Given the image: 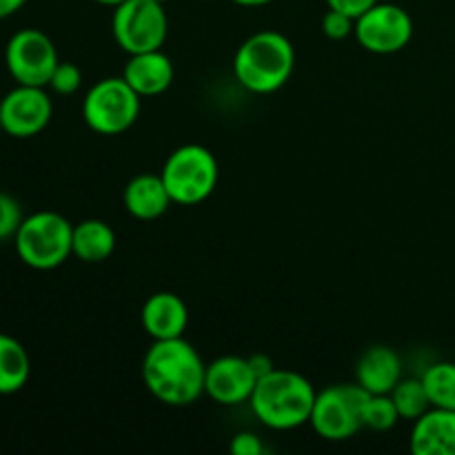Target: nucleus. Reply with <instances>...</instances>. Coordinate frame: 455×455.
I'll return each instance as SVG.
<instances>
[{"instance_id": "f257e3e1", "label": "nucleus", "mask_w": 455, "mask_h": 455, "mask_svg": "<svg viewBox=\"0 0 455 455\" xmlns=\"http://www.w3.org/2000/svg\"><path fill=\"white\" fill-rule=\"evenodd\" d=\"M142 380L149 394L169 407H189L204 394L207 364L185 338L154 340L142 358Z\"/></svg>"}, {"instance_id": "f03ea898", "label": "nucleus", "mask_w": 455, "mask_h": 455, "mask_svg": "<svg viewBox=\"0 0 455 455\" xmlns=\"http://www.w3.org/2000/svg\"><path fill=\"white\" fill-rule=\"evenodd\" d=\"M318 391L305 376L289 369H271L258 378L249 404L258 420L274 431H291L309 425Z\"/></svg>"}, {"instance_id": "7ed1b4c3", "label": "nucleus", "mask_w": 455, "mask_h": 455, "mask_svg": "<svg viewBox=\"0 0 455 455\" xmlns=\"http://www.w3.org/2000/svg\"><path fill=\"white\" fill-rule=\"evenodd\" d=\"M296 65V52L280 31L249 36L234 56V74L251 93H274L287 84Z\"/></svg>"}, {"instance_id": "20e7f679", "label": "nucleus", "mask_w": 455, "mask_h": 455, "mask_svg": "<svg viewBox=\"0 0 455 455\" xmlns=\"http://www.w3.org/2000/svg\"><path fill=\"white\" fill-rule=\"evenodd\" d=\"M13 240L18 258L31 269H56L74 256V225L56 212L27 216Z\"/></svg>"}, {"instance_id": "39448f33", "label": "nucleus", "mask_w": 455, "mask_h": 455, "mask_svg": "<svg viewBox=\"0 0 455 455\" xmlns=\"http://www.w3.org/2000/svg\"><path fill=\"white\" fill-rule=\"evenodd\" d=\"M160 176L173 203L189 207L213 194L218 185V163L207 147L185 145L169 154Z\"/></svg>"}, {"instance_id": "423d86ee", "label": "nucleus", "mask_w": 455, "mask_h": 455, "mask_svg": "<svg viewBox=\"0 0 455 455\" xmlns=\"http://www.w3.org/2000/svg\"><path fill=\"white\" fill-rule=\"evenodd\" d=\"M367 391L355 385H333L315 395L314 411H311L309 425L314 427L320 438L329 443H342L349 440L364 429L363 413L369 400Z\"/></svg>"}, {"instance_id": "0eeeda50", "label": "nucleus", "mask_w": 455, "mask_h": 455, "mask_svg": "<svg viewBox=\"0 0 455 455\" xmlns=\"http://www.w3.org/2000/svg\"><path fill=\"white\" fill-rule=\"evenodd\" d=\"M138 116H140V96L123 76L98 80L84 96V123L92 132L102 136H118L127 132Z\"/></svg>"}, {"instance_id": "6e6552de", "label": "nucleus", "mask_w": 455, "mask_h": 455, "mask_svg": "<svg viewBox=\"0 0 455 455\" xmlns=\"http://www.w3.org/2000/svg\"><path fill=\"white\" fill-rule=\"evenodd\" d=\"M111 31L123 52L129 56L160 49L167 40L169 20L163 3L156 0H124L114 7Z\"/></svg>"}, {"instance_id": "1a4fd4ad", "label": "nucleus", "mask_w": 455, "mask_h": 455, "mask_svg": "<svg viewBox=\"0 0 455 455\" xmlns=\"http://www.w3.org/2000/svg\"><path fill=\"white\" fill-rule=\"evenodd\" d=\"M4 62L18 84L49 87L53 69L58 67V52L53 40L40 29H20L9 38Z\"/></svg>"}, {"instance_id": "9d476101", "label": "nucleus", "mask_w": 455, "mask_h": 455, "mask_svg": "<svg viewBox=\"0 0 455 455\" xmlns=\"http://www.w3.org/2000/svg\"><path fill=\"white\" fill-rule=\"evenodd\" d=\"M354 34L363 49L389 56L403 52L411 43L413 20L400 4L376 3L363 16L355 18Z\"/></svg>"}, {"instance_id": "9b49d317", "label": "nucleus", "mask_w": 455, "mask_h": 455, "mask_svg": "<svg viewBox=\"0 0 455 455\" xmlns=\"http://www.w3.org/2000/svg\"><path fill=\"white\" fill-rule=\"evenodd\" d=\"M53 105L44 87L18 84L0 100L3 132L13 138L38 136L52 123Z\"/></svg>"}, {"instance_id": "f8f14e48", "label": "nucleus", "mask_w": 455, "mask_h": 455, "mask_svg": "<svg viewBox=\"0 0 455 455\" xmlns=\"http://www.w3.org/2000/svg\"><path fill=\"white\" fill-rule=\"evenodd\" d=\"M258 376L253 373L249 358L240 355H222L207 364L204 373V394L218 404L235 407V404L249 403L253 389H256Z\"/></svg>"}, {"instance_id": "ddd939ff", "label": "nucleus", "mask_w": 455, "mask_h": 455, "mask_svg": "<svg viewBox=\"0 0 455 455\" xmlns=\"http://www.w3.org/2000/svg\"><path fill=\"white\" fill-rule=\"evenodd\" d=\"M140 323L154 340L182 338L189 324V311L180 296L172 291H158L147 298L140 311Z\"/></svg>"}, {"instance_id": "4468645a", "label": "nucleus", "mask_w": 455, "mask_h": 455, "mask_svg": "<svg viewBox=\"0 0 455 455\" xmlns=\"http://www.w3.org/2000/svg\"><path fill=\"white\" fill-rule=\"evenodd\" d=\"M173 76H176L173 62L160 49L133 53V56H129L123 71V78L132 84V89L140 98L158 96V93L167 92L173 83Z\"/></svg>"}, {"instance_id": "2eb2a0df", "label": "nucleus", "mask_w": 455, "mask_h": 455, "mask_svg": "<svg viewBox=\"0 0 455 455\" xmlns=\"http://www.w3.org/2000/svg\"><path fill=\"white\" fill-rule=\"evenodd\" d=\"M411 451L416 455H455V411L431 407L413 420Z\"/></svg>"}, {"instance_id": "dca6fc26", "label": "nucleus", "mask_w": 455, "mask_h": 455, "mask_svg": "<svg viewBox=\"0 0 455 455\" xmlns=\"http://www.w3.org/2000/svg\"><path fill=\"white\" fill-rule=\"evenodd\" d=\"M403 380V363L391 347H369L355 364V382L367 394H391L394 387Z\"/></svg>"}, {"instance_id": "f3484780", "label": "nucleus", "mask_w": 455, "mask_h": 455, "mask_svg": "<svg viewBox=\"0 0 455 455\" xmlns=\"http://www.w3.org/2000/svg\"><path fill=\"white\" fill-rule=\"evenodd\" d=\"M124 207L138 220H156L173 203L160 173H140L124 187Z\"/></svg>"}, {"instance_id": "a211bd4d", "label": "nucleus", "mask_w": 455, "mask_h": 455, "mask_svg": "<svg viewBox=\"0 0 455 455\" xmlns=\"http://www.w3.org/2000/svg\"><path fill=\"white\" fill-rule=\"evenodd\" d=\"M114 249L116 234L107 222L92 218V220L74 225V256L78 260L98 265V262H105L114 253Z\"/></svg>"}, {"instance_id": "6ab92c4d", "label": "nucleus", "mask_w": 455, "mask_h": 455, "mask_svg": "<svg viewBox=\"0 0 455 455\" xmlns=\"http://www.w3.org/2000/svg\"><path fill=\"white\" fill-rule=\"evenodd\" d=\"M31 373L27 349L12 336L0 333V395L20 391Z\"/></svg>"}, {"instance_id": "aec40b11", "label": "nucleus", "mask_w": 455, "mask_h": 455, "mask_svg": "<svg viewBox=\"0 0 455 455\" xmlns=\"http://www.w3.org/2000/svg\"><path fill=\"white\" fill-rule=\"evenodd\" d=\"M431 407L455 411V363H435L422 373Z\"/></svg>"}, {"instance_id": "412c9836", "label": "nucleus", "mask_w": 455, "mask_h": 455, "mask_svg": "<svg viewBox=\"0 0 455 455\" xmlns=\"http://www.w3.org/2000/svg\"><path fill=\"white\" fill-rule=\"evenodd\" d=\"M389 395L394 398L395 409L400 413V420H418L422 413H427L431 409V400L427 395L422 378L400 380Z\"/></svg>"}, {"instance_id": "4be33fe9", "label": "nucleus", "mask_w": 455, "mask_h": 455, "mask_svg": "<svg viewBox=\"0 0 455 455\" xmlns=\"http://www.w3.org/2000/svg\"><path fill=\"white\" fill-rule=\"evenodd\" d=\"M400 413L395 409L394 398L389 394L369 395L367 404H364L363 422L367 429L373 431H389L398 425Z\"/></svg>"}, {"instance_id": "5701e85b", "label": "nucleus", "mask_w": 455, "mask_h": 455, "mask_svg": "<svg viewBox=\"0 0 455 455\" xmlns=\"http://www.w3.org/2000/svg\"><path fill=\"white\" fill-rule=\"evenodd\" d=\"M83 84V71L78 69V65L74 62H58V67L53 69L52 80H49V87L53 89L60 96H71L76 93Z\"/></svg>"}, {"instance_id": "b1692460", "label": "nucleus", "mask_w": 455, "mask_h": 455, "mask_svg": "<svg viewBox=\"0 0 455 455\" xmlns=\"http://www.w3.org/2000/svg\"><path fill=\"white\" fill-rule=\"evenodd\" d=\"M22 220L25 218H22V209L18 204V200L13 196L0 191V243L7 238H13Z\"/></svg>"}, {"instance_id": "393cba45", "label": "nucleus", "mask_w": 455, "mask_h": 455, "mask_svg": "<svg viewBox=\"0 0 455 455\" xmlns=\"http://www.w3.org/2000/svg\"><path fill=\"white\" fill-rule=\"evenodd\" d=\"M355 29V18L347 16V13L329 9L323 18V31L327 38L331 40H345L354 34Z\"/></svg>"}, {"instance_id": "a878e982", "label": "nucleus", "mask_w": 455, "mask_h": 455, "mask_svg": "<svg viewBox=\"0 0 455 455\" xmlns=\"http://www.w3.org/2000/svg\"><path fill=\"white\" fill-rule=\"evenodd\" d=\"M229 449L234 455H262L265 453V444H262V440L258 438L256 434H247V431L234 435Z\"/></svg>"}, {"instance_id": "bb28decb", "label": "nucleus", "mask_w": 455, "mask_h": 455, "mask_svg": "<svg viewBox=\"0 0 455 455\" xmlns=\"http://www.w3.org/2000/svg\"><path fill=\"white\" fill-rule=\"evenodd\" d=\"M378 0H327L329 9H336V12L347 13L351 18L363 16L367 9H371Z\"/></svg>"}, {"instance_id": "cd10ccee", "label": "nucleus", "mask_w": 455, "mask_h": 455, "mask_svg": "<svg viewBox=\"0 0 455 455\" xmlns=\"http://www.w3.org/2000/svg\"><path fill=\"white\" fill-rule=\"evenodd\" d=\"M249 363H251L253 373H256L258 378L267 376V373H269L271 369H275L274 364H271V360L267 358V355H251V358H249Z\"/></svg>"}, {"instance_id": "c85d7f7f", "label": "nucleus", "mask_w": 455, "mask_h": 455, "mask_svg": "<svg viewBox=\"0 0 455 455\" xmlns=\"http://www.w3.org/2000/svg\"><path fill=\"white\" fill-rule=\"evenodd\" d=\"M25 3L27 0H0V20L13 16V13H16Z\"/></svg>"}, {"instance_id": "c756f323", "label": "nucleus", "mask_w": 455, "mask_h": 455, "mask_svg": "<svg viewBox=\"0 0 455 455\" xmlns=\"http://www.w3.org/2000/svg\"><path fill=\"white\" fill-rule=\"evenodd\" d=\"M235 4H243V7H262V4H269L271 0H234Z\"/></svg>"}, {"instance_id": "7c9ffc66", "label": "nucleus", "mask_w": 455, "mask_h": 455, "mask_svg": "<svg viewBox=\"0 0 455 455\" xmlns=\"http://www.w3.org/2000/svg\"><path fill=\"white\" fill-rule=\"evenodd\" d=\"M93 3L107 4V7H118V4H123L124 0H93Z\"/></svg>"}, {"instance_id": "2f4dec72", "label": "nucleus", "mask_w": 455, "mask_h": 455, "mask_svg": "<svg viewBox=\"0 0 455 455\" xmlns=\"http://www.w3.org/2000/svg\"><path fill=\"white\" fill-rule=\"evenodd\" d=\"M0 133H3V120H0Z\"/></svg>"}, {"instance_id": "473e14b6", "label": "nucleus", "mask_w": 455, "mask_h": 455, "mask_svg": "<svg viewBox=\"0 0 455 455\" xmlns=\"http://www.w3.org/2000/svg\"><path fill=\"white\" fill-rule=\"evenodd\" d=\"M156 3H167V0H156Z\"/></svg>"}]
</instances>
